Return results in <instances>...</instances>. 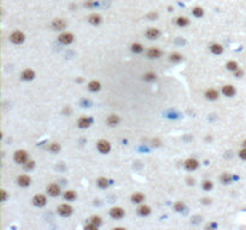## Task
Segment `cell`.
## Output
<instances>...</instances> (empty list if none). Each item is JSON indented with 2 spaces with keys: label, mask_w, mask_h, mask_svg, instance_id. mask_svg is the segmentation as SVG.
Instances as JSON below:
<instances>
[{
  "label": "cell",
  "mask_w": 246,
  "mask_h": 230,
  "mask_svg": "<svg viewBox=\"0 0 246 230\" xmlns=\"http://www.w3.org/2000/svg\"><path fill=\"white\" fill-rule=\"evenodd\" d=\"M13 159L16 163H19V164H24V163L29 161V156H28V152L25 150H17L13 155Z\"/></svg>",
  "instance_id": "obj_1"
},
{
  "label": "cell",
  "mask_w": 246,
  "mask_h": 230,
  "mask_svg": "<svg viewBox=\"0 0 246 230\" xmlns=\"http://www.w3.org/2000/svg\"><path fill=\"white\" fill-rule=\"evenodd\" d=\"M10 41L14 44H22L25 41V35L23 34L19 30H16L12 34L10 35Z\"/></svg>",
  "instance_id": "obj_2"
},
{
  "label": "cell",
  "mask_w": 246,
  "mask_h": 230,
  "mask_svg": "<svg viewBox=\"0 0 246 230\" xmlns=\"http://www.w3.org/2000/svg\"><path fill=\"white\" fill-rule=\"evenodd\" d=\"M72 206L71 205H68V204H62V205H59L58 206V209H56V212L60 215L62 217H68L72 215Z\"/></svg>",
  "instance_id": "obj_3"
},
{
  "label": "cell",
  "mask_w": 246,
  "mask_h": 230,
  "mask_svg": "<svg viewBox=\"0 0 246 230\" xmlns=\"http://www.w3.org/2000/svg\"><path fill=\"white\" fill-rule=\"evenodd\" d=\"M58 40H59L60 43L67 46V44H71V43L73 42L75 36H73V34H71V33H68V31H64V33H62V34L59 35Z\"/></svg>",
  "instance_id": "obj_4"
},
{
  "label": "cell",
  "mask_w": 246,
  "mask_h": 230,
  "mask_svg": "<svg viewBox=\"0 0 246 230\" xmlns=\"http://www.w3.org/2000/svg\"><path fill=\"white\" fill-rule=\"evenodd\" d=\"M96 148H97V150L101 152V154H108L110 151V143L108 142V140H106V139H101V140H99L97 142V144H96Z\"/></svg>",
  "instance_id": "obj_5"
},
{
  "label": "cell",
  "mask_w": 246,
  "mask_h": 230,
  "mask_svg": "<svg viewBox=\"0 0 246 230\" xmlns=\"http://www.w3.org/2000/svg\"><path fill=\"white\" fill-rule=\"evenodd\" d=\"M110 215L113 219H121L125 216V211H124L123 207L115 206V207H112L110 210Z\"/></svg>",
  "instance_id": "obj_6"
},
{
  "label": "cell",
  "mask_w": 246,
  "mask_h": 230,
  "mask_svg": "<svg viewBox=\"0 0 246 230\" xmlns=\"http://www.w3.org/2000/svg\"><path fill=\"white\" fill-rule=\"evenodd\" d=\"M198 165H199V163L196 158H187V159L184 162L185 169L189 170V171H193V170H196L197 168H198Z\"/></svg>",
  "instance_id": "obj_7"
},
{
  "label": "cell",
  "mask_w": 246,
  "mask_h": 230,
  "mask_svg": "<svg viewBox=\"0 0 246 230\" xmlns=\"http://www.w3.org/2000/svg\"><path fill=\"white\" fill-rule=\"evenodd\" d=\"M33 204L36 207H43L47 204V199L43 194H35L33 198Z\"/></svg>",
  "instance_id": "obj_8"
},
{
  "label": "cell",
  "mask_w": 246,
  "mask_h": 230,
  "mask_svg": "<svg viewBox=\"0 0 246 230\" xmlns=\"http://www.w3.org/2000/svg\"><path fill=\"white\" fill-rule=\"evenodd\" d=\"M52 29L53 30H56V31H62L66 28V22L62 19V18H56L52 22Z\"/></svg>",
  "instance_id": "obj_9"
},
{
  "label": "cell",
  "mask_w": 246,
  "mask_h": 230,
  "mask_svg": "<svg viewBox=\"0 0 246 230\" xmlns=\"http://www.w3.org/2000/svg\"><path fill=\"white\" fill-rule=\"evenodd\" d=\"M60 186L59 185H56V183H51V185H48L47 186V193L49 194L51 196H58L60 194Z\"/></svg>",
  "instance_id": "obj_10"
},
{
  "label": "cell",
  "mask_w": 246,
  "mask_h": 230,
  "mask_svg": "<svg viewBox=\"0 0 246 230\" xmlns=\"http://www.w3.org/2000/svg\"><path fill=\"white\" fill-rule=\"evenodd\" d=\"M93 123V120L90 119L89 116H82V118H79L78 119V121H77V126L79 127V128H89L90 125Z\"/></svg>",
  "instance_id": "obj_11"
},
{
  "label": "cell",
  "mask_w": 246,
  "mask_h": 230,
  "mask_svg": "<svg viewBox=\"0 0 246 230\" xmlns=\"http://www.w3.org/2000/svg\"><path fill=\"white\" fill-rule=\"evenodd\" d=\"M17 183L21 187H28L31 183V177L29 175H25V174H22V175L17 177Z\"/></svg>",
  "instance_id": "obj_12"
},
{
  "label": "cell",
  "mask_w": 246,
  "mask_h": 230,
  "mask_svg": "<svg viewBox=\"0 0 246 230\" xmlns=\"http://www.w3.org/2000/svg\"><path fill=\"white\" fill-rule=\"evenodd\" d=\"M160 35H161V33H160V30L157 28H149L145 31V36L149 40H157L160 37Z\"/></svg>",
  "instance_id": "obj_13"
},
{
  "label": "cell",
  "mask_w": 246,
  "mask_h": 230,
  "mask_svg": "<svg viewBox=\"0 0 246 230\" xmlns=\"http://www.w3.org/2000/svg\"><path fill=\"white\" fill-rule=\"evenodd\" d=\"M21 78L23 81H33L35 78V71L34 70H31V68H25V70H23L21 73Z\"/></svg>",
  "instance_id": "obj_14"
},
{
  "label": "cell",
  "mask_w": 246,
  "mask_h": 230,
  "mask_svg": "<svg viewBox=\"0 0 246 230\" xmlns=\"http://www.w3.org/2000/svg\"><path fill=\"white\" fill-rule=\"evenodd\" d=\"M221 92L226 96V97H233V96L235 95V92H237V90L235 88L231 85V84H227V85H223L222 89H221Z\"/></svg>",
  "instance_id": "obj_15"
},
{
  "label": "cell",
  "mask_w": 246,
  "mask_h": 230,
  "mask_svg": "<svg viewBox=\"0 0 246 230\" xmlns=\"http://www.w3.org/2000/svg\"><path fill=\"white\" fill-rule=\"evenodd\" d=\"M161 55H162V52L156 47L149 48L148 52H147V56H148L149 59H158Z\"/></svg>",
  "instance_id": "obj_16"
},
{
  "label": "cell",
  "mask_w": 246,
  "mask_h": 230,
  "mask_svg": "<svg viewBox=\"0 0 246 230\" xmlns=\"http://www.w3.org/2000/svg\"><path fill=\"white\" fill-rule=\"evenodd\" d=\"M204 96H205V98L209 100V101H215V100L219 98V91H217L216 89H208V90L205 91Z\"/></svg>",
  "instance_id": "obj_17"
},
{
  "label": "cell",
  "mask_w": 246,
  "mask_h": 230,
  "mask_svg": "<svg viewBox=\"0 0 246 230\" xmlns=\"http://www.w3.org/2000/svg\"><path fill=\"white\" fill-rule=\"evenodd\" d=\"M150 212H151V209L148 206V205H145V204H141V205L138 206V209H137V213L142 217L149 216Z\"/></svg>",
  "instance_id": "obj_18"
},
{
  "label": "cell",
  "mask_w": 246,
  "mask_h": 230,
  "mask_svg": "<svg viewBox=\"0 0 246 230\" xmlns=\"http://www.w3.org/2000/svg\"><path fill=\"white\" fill-rule=\"evenodd\" d=\"M119 122H120V118H119V115L116 114H110L108 118H107V123H108V126L110 127H115L119 125Z\"/></svg>",
  "instance_id": "obj_19"
},
{
  "label": "cell",
  "mask_w": 246,
  "mask_h": 230,
  "mask_svg": "<svg viewBox=\"0 0 246 230\" xmlns=\"http://www.w3.org/2000/svg\"><path fill=\"white\" fill-rule=\"evenodd\" d=\"M88 22H89L91 25H99L102 22V17L99 13H91L88 17Z\"/></svg>",
  "instance_id": "obj_20"
},
{
  "label": "cell",
  "mask_w": 246,
  "mask_h": 230,
  "mask_svg": "<svg viewBox=\"0 0 246 230\" xmlns=\"http://www.w3.org/2000/svg\"><path fill=\"white\" fill-rule=\"evenodd\" d=\"M88 89H89V91H91V92H96V91H99V90L101 89V83H100L99 81H89V84H88Z\"/></svg>",
  "instance_id": "obj_21"
},
{
  "label": "cell",
  "mask_w": 246,
  "mask_h": 230,
  "mask_svg": "<svg viewBox=\"0 0 246 230\" xmlns=\"http://www.w3.org/2000/svg\"><path fill=\"white\" fill-rule=\"evenodd\" d=\"M144 199H145V196L142 193H135V194L131 196V201L133 204H142L144 201Z\"/></svg>",
  "instance_id": "obj_22"
},
{
  "label": "cell",
  "mask_w": 246,
  "mask_h": 230,
  "mask_svg": "<svg viewBox=\"0 0 246 230\" xmlns=\"http://www.w3.org/2000/svg\"><path fill=\"white\" fill-rule=\"evenodd\" d=\"M96 185L99 186V188L106 190V188L110 186V181H108V179H106V177H99V179L96 180Z\"/></svg>",
  "instance_id": "obj_23"
},
{
  "label": "cell",
  "mask_w": 246,
  "mask_h": 230,
  "mask_svg": "<svg viewBox=\"0 0 246 230\" xmlns=\"http://www.w3.org/2000/svg\"><path fill=\"white\" fill-rule=\"evenodd\" d=\"M210 52L215 55H220L223 53V47L221 44H219V43H214V44L210 46Z\"/></svg>",
  "instance_id": "obj_24"
},
{
  "label": "cell",
  "mask_w": 246,
  "mask_h": 230,
  "mask_svg": "<svg viewBox=\"0 0 246 230\" xmlns=\"http://www.w3.org/2000/svg\"><path fill=\"white\" fill-rule=\"evenodd\" d=\"M175 24L180 28H185L190 24V20H189V18H186V17H181V16H180V17H178V18L175 19Z\"/></svg>",
  "instance_id": "obj_25"
},
{
  "label": "cell",
  "mask_w": 246,
  "mask_h": 230,
  "mask_svg": "<svg viewBox=\"0 0 246 230\" xmlns=\"http://www.w3.org/2000/svg\"><path fill=\"white\" fill-rule=\"evenodd\" d=\"M76 198H77V194H76L75 191L70 190L64 193V199L67 200V201H72V200H75Z\"/></svg>",
  "instance_id": "obj_26"
},
{
  "label": "cell",
  "mask_w": 246,
  "mask_h": 230,
  "mask_svg": "<svg viewBox=\"0 0 246 230\" xmlns=\"http://www.w3.org/2000/svg\"><path fill=\"white\" fill-rule=\"evenodd\" d=\"M131 50H132L135 54H139V53H142V52H143L144 48L141 43L135 42V43H132V44H131Z\"/></svg>",
  "instance_id": "obj_27"
},
{
  "label": "cell",
  "mask_w": 246,
  "mask_h": 230,
  "mask_svg": "<svg viewBox=\"0 0 246 230\" xmlns=\"http://www.w3.org/2000/svg\"><path fill=\"white\" fill-rule=\"evenodd\" d=\"M60 144L59 143H51L49 144V146H48V150H49V152H52V154H58L59 151H60Z\"/></svg>",
  "instance_id": "obj_28"
},
{
  "label": "cell",
  "mask_w": 246,
  "mask_h": 230,
  "mask_svg": "<svg viewBox=\"0 0 246 230\" xmlns=\"http://www.w3.org/2000/svg\"><path fill=\"white\" fill-rule=\"evenodd\" d=\"M226 68L228 70V71H232V72H234L235 70H238L239 68V65H238V62L234 60H231L228 61L227 64H226Z\"/></svg>",
  "instance_id": "obj_29"
},
{
  "label": "cell",
  "mask_w": 246,
  "mask_h": 230,
  "mask_svg": "<svg viewBox=\"0 0 246 230\" xmlns=\"http://www.w3.org/2000/svg\"><path fill=\"white\" fill-rule=\"evenodd\" d=\"M220 180H221V182L225 183V185H228V183L232 182L233 177L231 174H228V173H225V174H222V175L220 176Z\"/></svg>",
  "instance_id": "obj_30"
},
{
  "label": "cell",
  "mask_w": 246,
  "mask_h": 230,
  "mask_svg": "<svg viewBox=\"0 0 246 230\" xmlns=\"http://www.w3.org/2000/svg\"><path fill=\"white\" fill-rule=\"evenodd\" d=\"M192 14H193L196 18H201V17H203V14H204V10L199 6L193 7V10H192Z\"/></svg>",
  "instance_id": "obj_31"
},
{
  "label": "cell",
  "mask_w": 246,
  "mask_h": 230,
  "mask_svg": "<svg viewBox=\"0 0 246 230\" xmlns=\"http://www.w3.org/2000/svg\"><path fill=\"white\" fill-rule=\"evenodd\" d=\"M169 60L172 62H180V61L183 60V55L180 54V53H172L169 55Z\"/></svg>",
  "instance_id": "obj_32"
},
{
  "label": "cell",
  "mask_w": 246,
  "mask_h": 230,
  "mask_svg": "<svg viewBox=\"0 0 246 230\" xmlns=\"http://www.w3.org/2000/svg\"><path fill=\"white\" fill-rule=\"evenodd\" d=\"M143 79L145 81H154L156 79V75L154 72H148V73H145L143 76Z\"/></svg>",
  "instance_id": "obj_33"
},
{
  "label": "cell",
  "mask_w": 246,
  "mask_h": 230,
  "mask_svg": "<svg viewBox=\"0 0 246 230\" xmlns=\"http://www.w3.org/2000/svg\"><path fill=\"white\" fill-rule=\"evenodd\" d=\"M90 222H91V223H94L95 225H97V227H100V225L102 224V219H101V217L100 216L94 215V216L90 217Z\"/></svg>",
  "instance_id": "obj_34"
},
{
  "label": "cell",
  "mask_w": 246,
  "mask_h": 230,
  "mask_svg": "<svg viewBox=\"0 0 246 230\" xmlns=\"http://www.w3.org/2000/svg\"><path fill=\"white\" fill-rule=\"evenodd\" d=\"M202 187L204 191H211L212 187H214V183L210 181V180H205L204 182L202 183Z\"/></svg>",
  "instance_id": "obj_35"
},
{
  "label": "cell",
  "mask_w": 246,
  "mask_h": 230,
  "mask_svg": "<svg viewBox=\"0 0 246 230\" xmlns=\"http://www.w3.org/2000/svg\"><path fill=\"white\" fill-rule=\"evenodd\" d=\"M185 204L183 201H177V203L174 204V210L177 211V212H183L185 210Z\"/></svg>",
  "instance_id": "obj_36"
},
{
  "label": "cell",
  "mask_w": 246,
  "mask_h": 230,
  "mask_svg": "<svg viewBox=\"0 0 246 230\" xmlns=\"http://www.w3.org/2000/svg\"><path fill=\"white\" fill-rule=\"evenodd\" d=\"M23 167H24V169L25 170H31L34 169L35 167V162L34 161H27V162L23 164Z\"/></svg>",
  "instance_id": "obj_37"
},
{
  "label": "cell",
  "mask_w": 246,
  "mask_h": 230,
  "mask_svg": "<svg viewBox=\"0 0 246 230\" xmlns=\"http://www.w3.org/2000/svg\"><path fill=\"white\" fill-rule=\"evenodd\" d=\"M243 76H244V71H243V70L238 68V70H235V71H234V77L240 78V77H243Z\"/></svg>",
  "instance_id": "obj_38"
},
{
  "label": "cell",
  "mask_w": 246,
  "mask_h": 230,
  "mask_svg": "<svg viewBox=\"0 0 246 230\" xmlns=\"http://www.w3.org/2000/svg\"><path fill=\"white\" fill-rule=\"evenodd\" d=\"M239 157L243 159V161H246V148H244L243 150L239 151Z\"/></svg>",
  "instance_id": "obj_39"
},
{
  "label": "cell",
  "mask_w": 246,
  "mask_h": 230,
  "mask_svg": "<svg viewBox=\"0 0 246 230\" xmlns=\"http://www.w3.org/2000/svg\"><path fill=\"white\" fill-rule=\"evenodd\" d=\"M97 228H99V227L95 225L94 223H91V222H90L89 224H87V225H85V229L87 230H96Z\"/></svg>",
  "instance_id": "obj_40"
},
{
  "label": "cell",
  "mask_w": 246,
  "mask_h": 230,
  "mask_svg": "<svg viewBox=\"0 0 246 230\" xmlns=\"http://www.w3.org/2000/svg\"><path fill=\"white\" fill-rule=\"evenodd\" d=\"M0 193H1V201H6L7 200V193L5 190H1L0 191Z\"/></svg>",
  "instance_id": "obj_41"
},
{
  "label": "cell",
  "mask_w": 246,
  "mask_h": 230,
  "mask_svg": "<svg viewBox=\"0 0 246 230\" xmlns=\"http://www.w3.org/2000/svg\"><path fill=\"white\" fill-rule=\"evenodd\" d=\"M93 5H94V3H93L91 0H88V1L85 3V6L87 7H90V6H93Z\"/></svg>",
  "instance_id": "obj_42"
},
{
  "label": "cell",
  "mask_w": 246,
  "mask_h": 230,
  "mask_svg": "<svg viewBox=\"0 0 246 230\" xmlns=\"http://www.w3.org/2000/svg\"><path fill=\"white\" fill-rule=\"evenodd\" d=\"M148 17H149V18H154V19H155V18L157 17V13H150L149 16H148Z\"/></svg>",
  "instance_id": "obj_43"
},
{
  "label": "cell",
  "mask_w": 246,
  "mask_h": 230,
  "mask_svg": "<svg viewBox=\"0 0 246 230\" xmlns=\"http://www.w3.org/2000/svg\"><path fill=\"white\" fill-rule=\"evenodd\" d=\"M243 146H244V148H246V140H244V143H243Z\"/></svg>",
  "instance_id": "obj_44"
}]
</instances>
